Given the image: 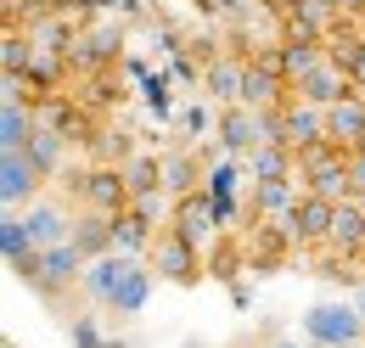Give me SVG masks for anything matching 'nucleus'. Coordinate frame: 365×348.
Segmentation results:
<instances>
[{
    "mask_svg": "<svg viewBox=\"0 0 365 348\" xmlns=\"http://www.w3.org/2000/svg\"><path fill=\"white\" fill-rule=\"evenodd\" d=\"M320 56H326V45H320V40H281V51H275V62H281L287 85H298V79L315 68Z\"/></svg>",
    "mask_w": 365,
    "mask_h": 348,
    "instance_id": "aec40b11",
    "label": "nucleus"
},
{
    "mask_svg": "<svg viewBox=\"0 0 365 348\" xmlns=\"http://www.w3.org/2000/svg\"><path fill=\"white\" fill-rule=\"evenodd\" d=\"M326 51H331V56H337V62L349 68V79H354V90L365 96V34H360V40H343V45H326Z\"/></svg>",
    "mask_w": 365,
    "mask_h": 348,
    "instance_id": "393cba45",
    "label": "nucleus"
},
{
    "mask_svg": "<svg viewBox=\"0 0 365 348\" xmlns=\"http://www.w3.org/2000/svg\"><path fill=\"white\" fill-rule=\"evenodd\" d=\"M158 163H163V191H175V197H191V158L169 152V158H158Z\"/></svg>",
    "mask_w": 365,
    "mask_h": 348,
    "instance_id": "a878e982",
    "label": "nucleus"
},
{
    "mask_svg": "<svg viewBox=\"0 0 365 348\" xmlns=\"http://www.w3.org/2000/svg\"><path fill=\"white\" fill-rule=\"evenodd\" d=\"M29 62H34V40H23V34L11 29L6 45H0V68H6V79H23V73H29Z\"/></svg>",
    "mask_w": 365,
    "mask_h": 348,
    "instance_id": "5701e85b",
    "label": "nucleus"
},
{
    "mask_svg": "<svg viewBox=\"0 0 365 348\" xmlns=\"http://www.w3.org/2000/svg\"><path fill=\"white\" fill-rule=\"evenodd\" d=\"M34 135H40V107H23V101L0 107V152H23Z\"/></svg>",
    "mask_w": 365,
    "mask_h": 348,
    "instance_id": "2eb2a0df",
    "label": "nucleus"
},
{
    "mask_svg": "<svg viewBox=\"0 0 365 348\" xmlns=\"http://www.w3.org/2000/svg\"><path fill=\"white\" fill-rule=\"evenodd\" d=\"M73 203L79 208H96V214H124L130 208V180H124V163H96V169L73 174Z\"/></svg>",
    "mask_w": 365,
    "mask_h": 348,
    "instance_id": "f03ea898",
    "label": "nucleus"
},
{
    "mask_svg": "<svg viewBox=\"0 0 365 348\" xmlns=\"http://www.w3.org/2000/svg\"><path fill=\"white\" fill-rule=\"evenodd\" d=\"M130 214L152 219V225L163 230V185H146V191H135V197H130Z\"/></svg>",
    "mask_w": 365,
    "mask_h": 348,
    "instance_id": "bb28decb",
    "label": "nucleus"
},
{
    "mask_svg": "<svg viewBox=\"0 0 365 348\" xmlns=\"http://www.w3.org/2000/svg\"><path fill=\"white\" fill-rule=\"evenodd\" d=\"M202 85H208V96H214V101L236 107V101H242V85H247V62H208Z\"/></svg>",
    "mask_w": 365,
    "mask_h": 348,
    "instance_id": "6ab92c4d",
    "label": "nucleus"
},
{
    "mask_svg": "<svg viewBox=\"0 0 365 348\" xmlns=\"http://www.w3.org/2000/svg\"><path fill=\"white\" fill-rule=\"evenodd\" d=\"M0 253H6V264L34 253V236H29V225H23V208H6V214H0Z\"/></svg>",
    "mask_w": 365,
    "mask_h": 348,
    "instance_id": "412c9836",
    "label": "nucleus"
},
{
    "mask_svg": "<svg viewBox=\"0 0 365 348\" xmlns=\"http://www.w3.org/2000/svg\"><path fill=\"white\" fill-rule=\"evenodd\" d=\"M68 146H73L68 135H56V130H40L34 140H29V146H23V152H29V158H34V163H40L46 174H56V169H62V158H68Z\"/></svg>",
    "mask_w": 365,
    "mask_h": 348,
    "instance_id": "4be33fe9",
    "label": "nucleus"
},
{
    "mask_svg": "<svg viewBox=\"0 0 365 348\" xmlns=\"http://www.w3.org/2000/svg\"><path fill=\"white\" fill-rule=\"evenodd\" d=\"M40 185H46V169H40L29 152H0V203H6V208L40 203Z\"/></svg>",
    "mask_w": 365,
    "mask_h": 348,
    "instance_id": "20e7f679",
    "label": "nucleus"
},
{
    "mask_svg": "<svg viewBox=\"0 0 365 348\" xmlns=\"http://www.w3.org/2000/svg\"><path fill=\"white\" fill-rule=\"evenodd\" d=\"M354 309H360V314H365V287H360V292H354Z\"/></svg>",
    "mask_w": 365,
    "mask_h": 348,
    "instance_id": "2f4dec72",
    "label": "nucleus"
},
{
    "mask_svg": "<svg viewBox=\"0 0 365 348\" xmlns=\"http://www.w3.org/2000/svg\"><path fill=\"white\" fill-rule=\"evenodd\" d=\"M91 158H96V163H130V140H124V130H96L91 135Z\"/></svg>",
    "mask_w": 365,
    "mask_h": 348,
    "instance_id": "b1692460",
    "label": "nucleus"
},
{
    "mask_svg": "<svg viewBox=\"0 0 365 348\" xmlns=\"http://www.w3.org/2000/svg\"><path fill=\"white\" fill-rule=\"evenodd\" d=\"M113 242H118V253H130V259H146V253H152V242H158V225L124 208V214L113 219Z\"/></svg>",
    "mask_w": 365,
    "mask_h": 348,
    "instance_id": "f3484780",
    "label": "nucleus"
},
{
    "mask_svg": "<svg viewBox=\"0 0 365 348\" xmlns=\"http://www.w3.org/2000/svg\"><path fill=\"white\" fill-rule=\"evenodd\" d=\"M259 140H264V113H253L247 101H236V107H225V113H220V146H225V152L247 158Z\"/></svg>",
    "mask_w": 365,
    "mask_h": 348,
    "instance_id": "1a4fd4ad",
    "label": "nucleus"
},
{
    "mask_svg": "<svg viewBox=\"0 0 365 348\" xmlns=\"http://www.w3.org/2000/svg\"><path fill=\"white\" fill-rule=\"evenodd\" d=\"M304 337L315 348H360L365 343V314L354 304H315L304 314Z\"/></svg>",
    "mask_w": 365,
    "mask_h": 348,
    "instance_id": "f257e3e1",
    "label": "nucleus"
},
{
    "mask_svg": "<svg viewBox=\"0 0 365 348\" xmlns=\"http://www.w3.org/2000/svg\"><path fill=\"white\" fill-rule=\"evenodd\" d=\"M113 219L118 214H96V208H79L73 214V247L85 253V259H101V253H118V242H113Z\"/></svg>",
    "mask_w": 365,
    "mask_h": 348,
    "instance_id": "ddd939ff",
    "label": "nucleus"
},
{
    "mask_svg": "<svg viewBox=\"0 0 365 348\" xmlns=\"http://www.w3.org/2000/svg\"><path fill=\"white\" fill-rule=\"evenodd\" d=\"M124 270H130V253H101V259H91V264H85V281H79V287H85V292H91V298H96L101 309H107L113 287L124 281Z\"/></svg>",
    "mask_w": 365,
    "mask_h": 348,
    "instance_id": "dca6fc26",
    "label": "nucleus"
},
{
    "mask_svg": "<svg viewBox=\"0 0 365 348\" xmlns=\"http://www.w3.org/2000/svg\"><path fill=\"white\" fill-rule=\"evenodd\" d=\"M331 219H337V203H326V197H315V191H304V197H298V208L281 219V225H287V236H292V242L320 247V242H331Z\"/></svg>",
    "mask_w": 365,
    "mask_h": 348,
    "instance_id": "39448f33",
    "label": "nucleus"
},
{
    "mask_svg": "<svg viewBox=\"0 0 365 348\" xmlns=\"http://www.w3.org/2000/svg\"><path fill=\"white\" fill-rule=\"evenodd\" d=\"M292 96H304V101H315V107H331V101H343V96H354V79H349V68L326 51L315 68L292 85Z\"/></svg>",
    "mask_w": 365,
    "mask_h": 348,
    "instance_id": "423d86ee",
    "label": "nucleus"
},
{
    "mask_svg": "<svg viewBox=\"0 0 365 348\" xmlns=\"http://www.w3.org/2000/svg\"><path fill=\"white\" fill-rule=\"evenodd\" d=\"M146 264H152L163 281L191 287V281H197V242H185L175 225H163V230H158V242H152V253H146Z\"/></svg>",
    "mask_w": 365,
    "mask_h": 348,
    "instance_id": "7ed1b4c3",
    "label": "nucleus"
},
{
    "mask_svg": "<svg viewBox=\"0 0 365 348\" xmlns=\"http://www.w3.org/2000/svg\"><path fill=\"white\" fill-rule=\"evenodd\" d=\"M73 343H79V348H113L107 337H101V326H96L91 314H79V320H73Z\"/></svg>",
    "mask_w": 365,
    "mask_h": 348,
    "instance_id": "cd10ccee",
    "label": "nucleus"
},
{
    "mask_svg": "<svg viewBox=\"0 0 365 348\" xmlns=\"http://www.w3.org/2000/svg\"><path fill=\"white\" fill-rule=\"evenodd\" d=\"M23 225H29L34 247H56V242H68V236H73V208H68V203H56V197H40V203H29V208H23Z\"/></svg>",
    "mask_w": 365,
    "mask_h": 348,
    "instance_id": "0eeeda50",
    "label": "nucleus"
},
{
    "mask_svg": "<svg viewBox=\"0 0 365 348\" xmlns=\"http://www.w3.org/2000/svg\"><path fill=\"white\" fill-rule=\"evenodd\" d=\"M331 247H343V253H365V203H360V197L337 203V219H331Z\"/></svg>",
    "mask_w": 365,
    "mask_h": 348,
    "instance_id": "a211bd4d",
    "label": "nucleus"
},
{
    "mask_svg": "<svg viewBox=\"0 0 365 348\" xmlns=\"http://www.w3.org/2000/svg\"><path fill=\"white\" fill-rule=\"evenodd\" d=\"M315 6H326V11H337V6H349V0H315Z\"/></svg>",
    "mask_w": 365,
    "mask_h": 348,
    "instance_id": "7c9ffc66",
    "label": "nucleus"
},
{
    "mask_svg": "<svg viewBox=\"0 0 365 348\" xmlns=\"http://www.w3.org/2000/svg\"><path fill=\"white\" fill-rule=\"evenodd\" d=\"M298 180L304 174H287V180H253V214H264V219H287L292 208H298Z\"/></svg>",
    "mask_w": 365,
    "mask_h": 348,
    "instance_id": "4468645a",
    "label": "nucleus"
},
{
    "mask_svg": "<svg viewBox=\"0 0 365 348\" xmlns=\"http://www.w3.org/2000/svg\"><path fill=\"white\" fill-rule=\"evenodd\" d=\"M326 140L343 146V152H354V146L365 140V96H360V90L326 107Z\"/></svg>",
    "mask_w": 365,
    "mask_h": 348,
    "instance_id": "f8f14e48",
    "label": "nucleus"
},
{
    "mask_svg": "<svg viewBox=\"0 0 365 348\" xmlns=\"http://www.w3.org/2000/svg\"><path fill=\"white\" fill-rule=\"evenodd\" d=\"M264 348H315V343H298V337H275V343H264Z\"/></svg>",
    "mask_w": 365,
    "mask_h": 348,
    "instance_id": "c756f323",
    "label": "nucleus"
},
{
    "mask_svg": "<svg viewBox=\"0 0 365 348\" xmlns=\"http://www.w3.org/2000/svg\"><path fill=\"white\" fill-rule=\"evenodd\" d=\"M169 225L180 230L185 242H208L214 230H220V214H214V197L208 191H191V197H175V214H169Z\"/></svg>",
    "mask_w": 365,
    "mask_h": 348,
    "instance_id": "9d476101",
    "label": "nucleus"
},
{
    "mask_svg": "<svg viewBox=\"0 0 365 348\" xmlns=\"http://www.w3.org/2000/svg\"><path fill=\"white\" fill-rule=\"evenodd\" d=\"M152 287H158V270H152L146 259H130L124 281H118L113 298H107V314H140V309L152 304Z\"/></svg>",
    "mask_w": 365,
    "mask_h": 348,
    "instance_id": "9b49d317",
    "label": "nucleus"
},
{
    "mask_svg": "<svg viewBox=\"0 0 365 348\" xmlns=\"http://www.w3.org/2000/svg\"><path fill=\"white\" fill-rule=\"evenodd\" d=\"M281 140H287L292 152L326 140V107L304 101V96H287V107H281Z\"/></svg>",
    "mask_w": 365,
    "mask_h": 348,
    "instance_id": "6e6552de",
    "label": "nucleus"
},
{
    "mask_svg": "<svg viewBox=\"0 0 365 348\" xmlns=\"http://www.w3.org/2000/svg\"><path fill=\"white\" fill-rule=\"evenodd\" d=\"M208 191H214V197H230V191H236V169H230V163H220V169L208 174Z\"/></svg>",
    "mask_w": 365,
    "mask_h": 348,
    "instance_id": "c85d7f7f",
    "label": "nucleus"
}]
</instances>
